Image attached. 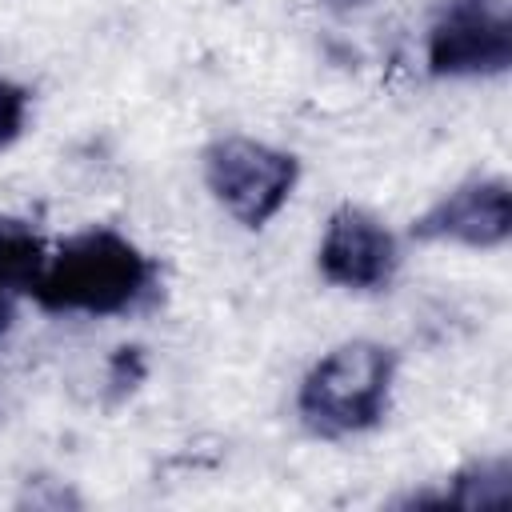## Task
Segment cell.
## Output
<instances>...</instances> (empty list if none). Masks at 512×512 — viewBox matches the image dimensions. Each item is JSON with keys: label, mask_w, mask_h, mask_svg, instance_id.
<instances>
[{"label": "cell", "mask_w": 512, "mask_h": 512, "mask_svg": "<svg viewBox=\"0 0 512 512\" xmlns=\"http://www.w3.org/2000/svg\"><path fill=\"white\" fill-rule=\"evenodd\" d=\"M148 276L152 264L136 244L108 228H92L64 240L60 252L44 260L32 296L48 312L112 316L136 304V296L148 288Z\"/></svg>", "instance_id": "6da1fadb"}, {"label": "cell", "mask_w": 512, "mask_h": 512, "mask_svg": "<svg viewBox=\"0 0 512 512\" xmlns=\"http://www.w3.org/2000/svg\"><path fill=\"white\" fill-rule=\"evenodd\" d=\"M396 356L384 344L352 340L332 348L300 384L296 408L320 436H352L372 428L388 408Z\"/></svg>", "instance_id": "7a4b0ae2"}, {"label": "cell", "mask_w": 512, "mask_h": 512, "mask_svg": "<svg viewBox=\"0 0 512 512\" xmlns=\"http://www.w3.org/2000/svg\"><path fill=\"white\" fill-rule=\"evenodd\" d=\"M204 180L212 196L244 228L268 224L296 184V160L260 140L224 136L204 152Z\"/></svg>", "instance_id": "3957f363"}, {"label": "cell", "mask_w": 512, "mask_h": 512, "mask_svg": "<svg viewBox=\"0 0 512 512\" xmlns=\"http://www.w3.org/2000/svg\"><path fill=\"white\" fill-rule=\"evenodd\" d=\"M512 60V24L504 0H444L428 32V68L436 76H496Z\"/></svg>", "instance_id": "277c9868"}, {"label": "cell", "mask_w": 512, "mask_h": 512, "mask_svg": "<svg viewBox=\"0 0 512 512\" xmlns=\"http://www.w3.org/2000/svg\"><path fill=\"white\" fill-rule=\"evenodd\" d=\"M396 264H400L396 240L376 216L360 208H340L328 220V232L320 244V272L332 284L372 292L392 280Z\"/></svg>", "instance_id": "5b68a950"}, {"label": "cell", "mask_w": 512, "mask_h": 512, "mask_svg": "<svg viewBox=\"0 0 512 512\" xmlns=\"http://www.w3.org/2000/svg\"><path fill=\"white\" fill-rule=\"evenodd\" d=\"M420 240H456L468 248H496L508 240V184L504 180H472L432 204L416 224Z\"/></svg>", "instance_id": "8992f818"}, {"label": "cell", "mask_w": 512, "mask_h": 512, "mask_svg": "<svg viewBox=\"0 0 512 512\" xmlns=\"http://www.w3.org/2000/svg\"><path fill=\"white\" fill-rule=\"evenodd\" d=\"M44 244L16 220H0V332L12 320V304L20 296H32L40 268H44Z\"/></svg>", "instance_id": "52a82bcc"}, {"label": "cell", "mask_w": 512, "mask_h": 512, "mask_svg": "<svg viewBox=\"0 0 512 512\" xmlns=\"http://www.w3.org/2000/svg\"><path fill=\"white\" fill-rule=\"evenodd\" d=\"M24 112H28V92L20 84L0 80V148H8L20 128H24Z\"/></svg>", "instance_id": "ba28073f"}]
</instances>
